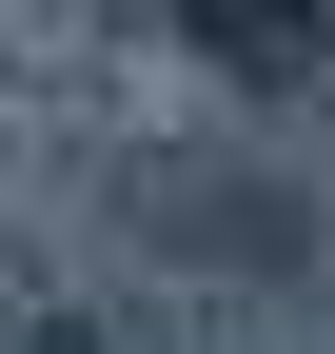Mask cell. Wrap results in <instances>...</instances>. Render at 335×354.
<instances>
[{
	"instance_id": "cell-1",
	"label": "cell",
	"mask_w": 335,
	"mask_h": 354,
	"mask_svg": "<svg viewBox=\"0 0 335 354\" xmlns=\"http://www.w3.org/2000/svg\"><path fill=\"white\" fill-rule=\"evenodd\" d=\"M197 20H217V39H237V59H296V39L335 20V0H197Z\"/></svg>"
}]
</instances>
